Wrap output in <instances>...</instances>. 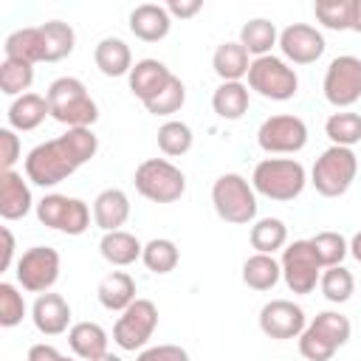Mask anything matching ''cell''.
<instances>
[{
  "label": "cell",
  "mask_w": 361,
  "mask_h": 361,
  "mask_svg": "<svg viewBox=\"0 0 361 361\" xmlns=\"http://www.w3.org/2000/svg\"><path fill=\"white\" fill-rule=\"evenodd\" d=\"M192 141H195V135H192V127L186 121H175L172 118V121H164L158 127V147L169 158L186 155L192 149Z\"/></svg>",
  "instance_id": "36"
},
{
  "label": "cell",
  "mask_w": 361,
  "mask_h": 361,
  "mask_svg": "<svg viewBox=\"0 0 361 361\" xmlns=\"http://www.w3.org/2000/svg\"><path fill=\"white\" fill-rule=\"evenodd\" d=\"M200 8H203V3H200V0H169V3H166L169 17H180V20L195 17Z\"/></svg>",
  "instance_id": "46"
},
{
  "label": "cell",
  "mask_w": 361,
  "mask_h": 361,
  "mask_svg": "<svg viewBox=\"0 0 361 361\" xmlns=\"http://www.w3.org/2000/svg\"><path fill=\"white\" fill-rule=\"evenodd\" d=\"M248 87L254 93H259L262 99H271V102H288L296 96L299 90V76L296 71L268 54V56H259V59H251V68H248Z\"/></svg>",
  "instance_id": "7"
},
{
  "label": "cell",
  "mask_w": 361,
  "mask_h": 361,
  "mask_svg": "<svg viewBox=\"0 0 361 361\" xmlns=\"http://www.w3.org/2000/svg\"><path fill=\"white\" fill-rule=\"evenodd\" d=\"M141 259H144L147 271H152V274H169V271L178 268L180 251H178V245H175L172 240H166V237H155V240H149V243L144 245Z\"/></svg>",
  "instance_id": "34"
},
{
  "label": "cell",
  "mask_w": 361,
  "mask_h": 361,
  "mask_svg": "<svg viewBox=\"0 0 361 361\" xmlns=\"http://www.w3.org/2000/svg\"><path fill=\"white\" fill-rule=\"evenodd\" d=\"M310 245L322 262V268H333L341 265L344 257L350 254V243L338 234V231H319L316 237H310Z\"/></svg>",
  "instance_id": "39"
},
{
  "label": "cell",
  "mask_w": 361,
  "mask_h": 361,
  "mask_svg": "<svg viewBox=\"0 0 361 361\" xmlns=\"http://www.w3.org/2000/svg\"><path fill=\"white\" fill-rule=\"evenodd\" d=\"M183 102H186V87H183V82L178 76H172L158 96H152L149 102H144V107L152 116H172V113H178L183 107Z\"/></svg>",
  "instance_id": "41"
},
{
  "label": "cell",
  "mask_w": 361,
  "mask_h": 361,
  "mask_svg": "<svg viewBox=\"0 0 361 361\" xmlns=\"http://www.w3.org/2000/svg\"><path fill=\"white\" fill-rule=\"evenodd\" d=\"M96 361H121V358H118V355H113V353H104V355H102V358H96Z\"/></svg>",
  "instance_id": "51"
},
{
  "label": "cell",
  "mask_w": 361,
  "mask_h": 361,
  "mask_svg": "<svg viewBox=\"0 0 361 361\" xmlns=\"http://www.w3.org/2000/svg\"><path fill=\"white\" fill-rule=\"evenodd\" d=\"M39 31H42V42H45V62L65 59L76 45L73 28L68 23H62V20H48V23L39 25Z\"/></svg>",
  "instance_id": "32"
},
{
  "label": "cell",
  "mask_w": 361,
  "mask_h": 361,
  "mask_svg": "<svg viewBox=\"0 0 361 361\" xmlns=\"http://www.w3.org/2000/svg\"><path fill=\"white\" fill-rule=\"evenodd\" d=\"M299 353L305 361H330L336 355V347L330 341H324L316 330L305 327V333L299 336Z\"/></svg>",
  "instance_id": "43"
},
{
  "label": "cell",
  "mask_w": 361,
  "mask_h": 361,
  "mask_svg": "<svg viewBox=\"0 0 361 361\" xmlns=\"http://www.w3.org/2000/svg\"><path fill=\"white\" fill-rule=\"evenodd\" d=\"M17 161H20V135L11 127H3L0 130V164H3V172H8Z\"/></svg>",
  "instance_id": "45"
},
{
  "label": "cell",
  "mask_w": 361,
  "mask_h": 361,
  "mask_svg": "<svg viewBox=\"0 0 361 361\" xmlns=\"http://www.w3.org/2000/svg\"><path fill=\"white\" fill-rule=\"evenodd\" d=\"M17 282L28 293H48L59 279V251L51 245H31L17 259Z\"/></svg>",
  "instance_id": "13"
},
{
  "label": "cell",
  "mask_w": 361,
  "mask_h": 361,
  "mask_svg": "<svg viewBox=\"0 0 361 361\" xmlns=\"http://www.w3.org/2000/svg\"><path fill=\"white\" fill-rule=\"evenodd\" d=\"M324 135L333 147H350L361 141V116L353 110H338L324 121Z\"/></svg>",
  "instance_id": "33"
},
{
  "label": "cell",
  "mask_w": 361,
  "mask_h": 361,
  "mask_svg": "<svg viewBox=\"0 0 361 361\" xmlns=\"http://www.w3.org/2000/svg\"><path fill=\"white\" fill-rule=\"evenodd\" d=\"M288 245V226L279 217H259L251 226V248L257 254H274Z\"/></svg>",
  "instance_id": "31"
},
{
  "label": "cell",
  "mask_w": 361,
  "mask_h": 361,
  "mask_svg": "<svg viewBox=\"0 0 361 361\" xmlns=\"http://www.w3.org/2000/svg\"><path fill=\"white\" fill-rule=\"evenodd\" d=\"M282 279V265L274 259V254H251L243 262V282L251 290H271Z\"/></svg>",
  "instance_id": "30"
},
{
  "label": "cell",
  "mask_w": 361,
  "mask_h": 361,
  "mask_svg": "<svg viewBox=\"0 0 361 361\" xmlns=\"http://www.w3.org/2000/svg\"><path fill=\"white\" fill-rule=\"evenodd\" d=\"M135 192L152 203H175L186 192V175L166 158H147L133 175Z\"/></svg>",
  "instance_id": "6"
},
{
  "label": "cell",
  "mask_w": 361,
  "mask_h": 361,
  "mask_svg": "<svg viewBox=\"0 0 361 361\" xmlns=\"http://www.w3.org/2000/svg\"><path fill=\"white\" fill-rule=\"evenodd\" d=\"M350 257H353L355 262H361V231L353 234V240H350Z\"/></svg>",
  "instance_id": "50"
},
{
  "label": "cell",
  "mask_w": 361,
  "mask_h": 361,
  "mask_svg": "<svg viewBox=\"0 0 361 361\" xmlns=\"http://www.w3.org/2000/svg\"><path fill=\"white\" fill-rule=\"evenodd\" d=\"M212 68L223 82H243V76H248L251 68V54L237 42H220L214 56H212Z\"/></svg>",
  "instance_id": "26"
},
{
  "label": "cell",
  "mask_w": 361,
  "mask_h": 361,
  "mask_svg": "<svg viewBox=\"0 0 361 361\" xmlns=\"http://www.w3.org/2000/svg\"><path fill=\"white\" fill-rule=\"evenodd\" d=\"M0 234H3V259H0V271H8L11 268V259H14V234L8 231V226H3L0 228Z\"/></svg>",
  "instance_id": "48"
},
{
  "label": "cell",
  "mask_w": 361,
  "mask_h": 361,
  "mask_svg": "<svg viewBox=\"0 0 361 361\" xmlns=\"http://www.w3.org/2000/svg\"><path fill=\"white\" fill-rule=\"evenodd\" d=\"M279 265H282V279H285L288 290L299 293V296L313 293L322 279V271H324L310 240H293L290 245H285Z\"/></svg>",
  "instance_id": "9"
},
{
  "label": "cell",
  "mask_w": 361,
  "mask_h": 361,
  "mask_svg": "<svg viewBox=\"0 0 361 361\" xmlns=\"http://www.w3.org/2000/svg\"><path fill=\"white\" fill-rule=\"evenodd\" d=\"M305 327H307L305 310L290 299H271L259 307V330L268 338H276V341L299 338Z\"/></svg>",
  "instance_id": "14"
},
{
  "label": "cell",
  "mask_w": 361,
  "mask_h": 361,
  "mask_svg": "<svg viewBox=\"0 0 361 361\" xmlns=\"http://www.w3.org/2000/svg\"><path fill=\"white\" fill-rule=\"evenodd\" d=\"M307 327L316 330V333H319L324 341H330L336 350L344 347V344L350 341V333H353L350 319H347L344 313H338V310H322V313H316V319H313Z\"/></svg>",
  "instance_id": "35"
},
{
  "label": "cell",
  "mask_w": 361,
  "mask_h": 361,
  "mask_svg": "<svg viewBox=\"0 0 361 361\" xmlns=\"http://www.w3.org/2000/svg\"><path fill=\"white\" fill-rule=\"evenodd\" d=\"M25 319V299L11 282H0V327H17Z\"/></svg>",
  "instance_id": "42"
},
{
  "label": "cell",
  "mask_w": 361,
  "mask_h": 361,
  "mask_svg": "<svg viewBox=\"0 0 361 361\" xmlns=\"http://www.w3.org/2000/svg\"><path fill=\"white\" fill-rule=\"evenodd\" d=\"M355 175H358V158H355V152L350 147H333L330 144L316 158V164L310 169V183L324 197H341L353 186Z\"/></svg>",
  "instance_id": "5"
},
{
  "label": "cell",
  "mask_w": 361,
  "mask_h": 361,
  "mask_svg": "<svg viewBox=\"0 0 361 361\" xmlns=\"http://www.w3.org/2000/svg\"><path fill=\"white\" fill-rule=\"evenodd\" d=\"M48 107H51V118H56L59 124H65L68 130L73 127H90L99 118V107L90 99L87 87L82 79L76 76H59L48 85L45 90Z\"/></svg>",
  "instance_id": "2"
},
{
  "label": "cell",
  "mask_w": 361,
  "mask_h": 361,
  "mask_svg": "<svg viewBox=\"0 0 361 361\" xmlns=\"http://www.w3.org/2000/svg\"><path fill=\"white\" fill-rule=\"evenodd\" d=\"M172 28V17L166 11V6L158 3H141L130 11V31L141 39V42H158L169 34Z\"/></svg>",
  "instance_id": "19"
},
{
  "label": "cell",
  "mask_w": 361,
  "mask_h": 361,
  "mask_svg": "<svg viewBox=\"0 0 361 361\" xmlns=\"http://www.w3.org/2000/svg\"><path fill=\"white\" fill-rule=\"evenodd\" d=\"M6 59H17V62H45V42H42V31L37 28H17L6 37L3 45Z\"/></svg>",
  "instance_id": "27"
},
{
  "label": "cell",
  "mask_w": 361,
  "mask_h": 361,
  "mask_svg": "<svg viewBox=\"0 0 361 361\" xmlns=\"http://www.w3.org/2000/svg\"><path fill=\"white\" fill-rule=\"evenodd\" d=\"M350 31L361 34V0H353V17H350Z\"/></svg>",
  "instance_id": "49"
},
{
  "label": "cell",
  "mask_w": 361,
  "mask_h": 361,
  "mask_svg": "<svg viewBox=\"0 0 361 361\" xmlns=\"http://www.w3.org/2000/svg\"><path fill=\"white\" fill-rule=\"evenodd\" d=\"M319 288H322V293H324L327 302L344 305L353 296V290H355V279H353V274L344 265H333V268H324L322 271Z\"/></svg>",
  "instance_id": "38"
},
{
  "label": "cell",
  "mask_w": 361,
  "mask_h": 361,
  "mask_svg": "<svg viewBox=\"0 0 361 361\" xmlns=\"http://www.w3.org/2000/svg\"><path fill=\"white\" fill-rule=\"evenodd\" d=\"M96 296H99V305L104 310H113V313H124L138 296H135V279L127 274V271H110L99 288H96Z\"/></svg>",
  "instance_id": "21"
},
{
  "label": "cell",
  "mask_w": 361,
  "mask_h": 361,
  "mask_svg": "<svg viewBox=\"0 0 361 361\" xmlns=\"http://www.w3.org/2000/svg\"><path fill=\"white\" fill-rule=\"evenodd\" d=\"M45 116H51V107H48V99L39 96V93H25V96H17L11 104H8V127L11 130H20V133H28V130H37Z\"/></svg>",
  "instance_id": "24"
},
{
  "label": "cell",
  "mask_w": 361,
  "mask_h": 361,
  "mask_svg": "<svg viewBox=\"0 0 361 361\" xmlns=\"http://www.w3.org/2000/svg\"><path fill=\"white\" fill-rule=\"evenodd\" d=\"M175 73L161 62V59H152V56H147V59H138L135 65H133V71H130V90H133V96L135 99H141V102H149L152 96H158L164 87H166V82L172 79Z\"/></svg>",
  "instance_id": "17"
},
{
  "label": "cell",
  "mask_w": 361,
  "mask_h": 361,
  "mask_svg": "<svg viewBox=\"0 0 361 361\" xmlns=\"http://www.w3.org/2000/svg\"><path fill=\"white\" fill-rule=\"evenodd\" d=\"M65 355L51 347V344H31L28 347V361H62Z\"/></svg>",
  "instance_id": "47"
},
{
  "label": "cell",
  "mask_w": 361,
  "mask_h": 361,
  "mask_svg": "<svg viewBox=\"0 0 361 361\" xmlns=\"http://www.w3.org/2000/svg\"><path fill=\"white\" fill-rule=\"evenodd\" d=\"M34 206V197H31V189H28V180L8 169L0 175V217L3 220H20L31 212Z\"/></svg>",
  "instance_id": "18"
},
{
  "label": "cell",
  "mask_w": 361,
  "mask_h": 361,
  "mask_svg": "<svg viewBox=\"0 0 361 361\" xmlns=\"http://www.w3.org/2000/svg\"><path fill=\"white\" fill-rule=\"evenodd\" d=\"M130 217V197L127 192L110 186V189H102L93 200V223L102 228V231H118Z\"/></svg>",
  "instance_id": "20"
},
{
  "label": "cell",
  "mask_w": 361,
  "mask_h": 361,
  "mask_svg": "<svg viewBox=\"0 0 361 361\" xmlns=\"http://www.w3.org/2000/svg\"><path fill=\"white\" fill-rule=\"evenodd\" d=\"M240 45H243L254 59L268 56V54L274 51V45H279V31H276V25H274L271 20L254 17V20H248V23L240 28Z\"/></svg>",
  "instance_id": "29"
},
{
  "label": "cell",
  "mask_w": 361,
  "mask_h": 361,
  "mask_svg": "<svg viewBox=\"0 0 361 361\" xmlns=\"http://www.w3.org/2000/svg\"><path fill=\"white\" fill-rule=\"evenodd\" d=\"M257 144L268 155H293L307 144V124L293 113L268 116L257 130Z\"/></svg>",
  "instance_id": "10"
},
{
  "label": "cell",
  "mask_w": 361,
  "mask_h": 361,
  "mask_svg": "<svg viewBox=\"0 0 361 361\" xmlns=\"http://www.w3.org/2000/svg\"><path fill=\"white\" fill-rule=\"evenodd\" d=\"M212 203L220 220L231 226H245L257 217V192L251 180H245L237 172H226L212 186Z\"/></svg>",
  "instance_id": "4"
},
{
  "label": "cell",
  "mask_w": 361,
  "mask_h": 361,
  "mask_svg": "<svg viewBox=\"0 0 361 361\" xmlns=\"http://www.w3.org/2000/svg\"><path fill=\"white\" fill-rule=\"evenodd\" d=\"M37 220H39L45 228H54V231L79 237V234H85L87 226H90V209H87V203L79 200V197H68V195L51 192V195H45V197L37 203Z\"/></svg>",
  "instance_id": "8"
},
{
  "label": "cell",
  "mask_w": 361,
  "mask_h": 361,
  "mask_svg": "<svg viewBox=\"0 0 361 361\" xmlns=\"http://www.w3.org/2000/svg\"><path fill=\"white\" fill-rule=\"evenodd\" d=\"M34 82V65L17 62V59H3L0 62V90L6 96H25Z\"/></svg>",
  "instance_id": "37"
},
{
  "label": "cell",
  "mask_w": 361,
  "mask_h": 361,
  "mask_svg": "<svg viewBox=\"0 0 361 361\" xmlns=\"http://www.w3.org/2000/svg\"><path fill=\"white\" fill-rule=\"evenodd\" d=\"M248 87L243 82H220L217 90L212 93V110L226 118V121H237L248 113Z\"/></svg>",
  "instance_id": "28"
},
{
  "label": "cell",
  "mask_w": 361,
  "mask_h": 361,
  "mask_svg": "<svg viewBox=\"0 0 361 361\" xmlns=\"http://www.w3.org/2000/svg\"><path fill=\"white\" fill-rule=\"evenodd\" d=\"M316 20L330 31H347L353 17V0H316L313 3Z\"/></svg>",
  "instance_id": "40"
},
{
  "label": "cell",
  "mask_w": 361,
  "mask_h": 361,
  "mask_svg": "<svg viewBox=\"0 0 361 361\" xmlns=\"http://www.w3.org/2000/svg\"><path fill=\"white\" fill-rule=\"evenodd\" d=\"M99 254H102L110 265L124 268V265H133L135 259H141L144 245L138 243L135 234L118 228V231H104V234H102V240H99Z\"/></svg>",
  "instance_id": "25"
},
{
  "label": "cell",
  "mask_w": 361,
  "mask_h": 361,
  "mask_svg": "<svg viewBox=\"0 0 361 361\" xmlns=\"http://www.w3.org/2000/svg\"><path fill=\"white\" fill-rule=\"evenodd\" d=\"M322 90L333 107H338V110L353 107L361 99V59L353 54H341V56L330 59V65L324 71Z\"/></svg>",
  "instance_id": "12"
},
{
  "label": "cell",
  "mask_w": 361,
  "mask_h": 361,
  "mask_svg": "<svg viewBox=\"0 0 361 361\" xmlns=\"http://www.w3.org/2000/svg\"><path fill=\"white\" fill-rule=\"evenodd\" d=\"M158 327V307L155 302L149 299H135L121 316L118 322L113 324V341L127 350V353H135V350H144L152 338Z\"/></svg>",
  "instance_id": "11"
},
{
  "label": "cell",
  "mask_w": 361,
  "mask_h": 361,
  "mask_svg": "<svg viewBox=\"0 0 361 361\" xmlns=\"http://www.w3.org/2000/svg\"><path fill=\"white\" fill-rule=\"evenodd\" d=\"M99 149V138L90 127L65 130L59 138L37 144L25 155V178L42 189H51L71 178L82 164H87Z\"/></svg>",
  "instance_id": "1"
},
{
  "label": "cell",
  "mask_w": 361,
  "mask_h": 361,
  "mask_svg": "<svg viewBox=\"0 0 361 361\" xmlns=\"http://www.w3.org/2000/svg\"><path fill=\"white\" fill-rule=\"evenodd\" d=\"M31 322L42 336H62L71 330V305L59 293H39L31 307Z\"/></svg>",
  "instance_id": "16"
},
{
  "label": "cell",
  "mask_w": 361,
  "mask_h": 361,
  "mask_svg": "<svg viewBox=\"0 0 361 361\" xmlns=\"http://www.w3.org/2000/svg\"><path fill=\"white\" fill-rule=\"evenodd\" d=\"M107 341H110L107 330L102 324H96V322H76L68 330V344H71L73 355L82 358V361H96L104 353H110Z\"/></svg>",
  "instance_id": "22"
},
{
  "label": "cell",
  "mask_w": 361,
  "mask_h": 361,
  "mask_svg": "<svg viewBox=\"0 0 361 361\" xmlns=\"http://www.w3.org/2000/svg\"><path fill=\"white\" fill-rule=\"evenodd\" d=\"M324 48H327V42H324V37H322V31L316 25L290 23L288 28L279 31V51H282L285 62L313 65L324 54Z\"/></svg>",
  "instance_id": "15"
},
{
  "label": "cell",
  "mask_w": 361,
  "mask_h": 361,
  "mask_svg": "<svg viewBox=\"0 0 361 361\" xmlns=\"http://www.w3.org/2000/svg\"><path fill=\"white\" fill-rule=\"evenodd\" d=\"M251 186L268 200H293L307 186V172L296 158H262L251 172Z\"/></svg>",
  "instance_id": "3"
},
{
  "label": "cell",
  "mask_w": 361,
  "mask_h": 361,
  "mask_svg": "<svg viewBox=\"0 0 361 361\" xmlns=\"http://www.w3.org/2000/svg\"><path fill=\"white\" fill-rule=\"evenodd\" d=\"M93 62L96 68L110 76V79H118V76H130L133 71V54H130V45L118 37H104L99 39L96 51H93Z\"/></svg>",
  "instance_id": "23"
},
{
  "label": "cell",
  "mask_w": 361,
  "mask_h": 361,
  "mask_svg": "<svg viewBox=\"0 0 361 361\" xmlns=\"http://www.w3.org/2000/svg\"><path fill=\"white\" fill-rule=\"evenodd\" d=\"M135 361H189V353L178 344H155V347H144Z\"/></svg>",
  "instance_id": "44"
}]
</instances>
